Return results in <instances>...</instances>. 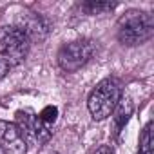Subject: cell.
Here are the masks:
<instances>
[{
	"label": "cell",
	"instance_id": "cell-8",
	"mask_svg": "<svg viewBox=\"0 0 154 154\" xmlns=\"http://www.w3.org/2000/svg\"><path fill=\"white\" fill-rule=\"evenodd\" d=\"M15 125L18 127V131L22 132V136H24V140L27 143L33 141V140H36L35 138V127H33V116H29L24 111H18L17 112V123Z\"/></svg>",
	"mask_w": 154,
	"mask_h": 154
},
{
	"label": "cell",
	"instance_id": "cell-2",
	"mask_svg": "<svg viewBox=\"0 0 154 154\" xmlns=\"http://www.w3.org/2000/svg\"><path fill=\"white\" fill-rule=\"evenodd\" d=\"M120 100H122V87H120V84L114 78H105L89 94L87 107H89L91 116L94 120L102 122V120L109 118L114 112V109H116Z\"/></svg>",
	"mask_w": 154,
	"mask_h": 154
},
{
	"label": "cell",
	"instance_id": "cell-5",
	"mask_svg": "<svg viewBox=\"0 0 154 154\" xmlns=\"http://www.w3.org/2000/svg\"><path fill=\"white\" fill-rule=\"evenodd\" d=\"M0 147L6 154H26L27 141L15 123L0 122Z\"/></svg>",
	"mask_w": 154,
	"mask_h": 154
},
{
	"label": "cell",
	"instance_id": "cell-13",
	"mask_svg": "<svg viewBox=\"0 0 154 154\" xmlns=\"http://www.w3.org/2000/svg\"><path fill=\"white\" fill-rule=\"evenodd\" d=\"M93 154H114V150H112L109 145H102V147H98Z\"/></svg>",
	"mask_w": 154,
	"mask_h": 154
},
{
	"label": "cell",
	"instance_id": "cell-14",
	"mask_svg": "<svg viewBox=\"0 0 154 154\" xmlns=\"http://www.w3.org/2000/svg\"><path fill=\"white\" fill-rule=\"evenodd\" d=\"M0 154H2V150H0Z\"/></svg>",
	"mask_w": 154,
	"mask_h": 154
},
{
	"label": "cell",
	"instance_id": "cell-7",
	"mask_svg": "<svg viewBox=\"0 0 154 154\" xmlns=\"http://www.w3.org/2000/svg\"><path fill=\"white\" fill-rule=\"evenodd\" d=\"M131 114H132V102H131L129 98L120 100L118 105H116V109H114V118H112V123H114V134H116V136L123 131V127L127 125Z\"/></svg>",
	"mask_w": 154,
	"mask_h": 154
},
{
	"label": "cell",
	"instance_id": "cell-11",
	"mask_svg": "<svg viewBox=\"0 0 154 154\" xmlns=\"http://www.w3.org/2000/svg\"><path fill=\"white\" fill-rule=\"evenodd\" d=\"M56 116H58V109H56V107H53V105H47V107L38 114V120H40V122H44L47 127H51V125L56 122Z\"/></svg>",
	"mask_w": 154,
	"mask_h": 154
},
{
	"label": "cell",
	"instance_id": "cell-12",
	"mask_svg": "<svg viewBox=\"0 0 154 154\" xmlns=\"http://www.w3.org/2000/svg\"><path fill=\"white\" fill-rule=\"evenodd\" d=\"M9 67H11V65H9L6 60H0V80H2L4 76L9 72Z\"/></svg>",
	"mask_w": 154,
	"mask_h": 154
},
{
	"label": "cell",
	"instance_id": "cell-3",
	"mask_svg": "<svg viewBox=\"0 0 154 154\" xmlns=\"http://www.w3.org/2000/svg\"><path fill=\"white\" fill-rule=\"evenodd\" d=\"M29 45L31 42L20 29L0 27V54L6 58L9 65L24 62L29 53Z\"/></svg>",
	"mask_w": 154,
	"mask_h": 154
},
{
	"label": "cell",
	"instance_id": "cell-15",
	"mask_svg": "<svg viewBox=\"0 0 154 154\" xmlns=\"http://www.w3.org/2000/svg\"><path fill=\"white\" fill-rule=\"evenodd\" d=\"M53 154H56V152H53Z\"/></svg>",
	"mask_w": 154,
	"mask_h": 154
},
{
	"label": "cell",
	"instance_id": "cell-9",
	"mask_svg": "<svg viewBox=\"0 0 154 154\" xmlns=\"http://www.w3.org/2000/svg\"><path fill=\"white\" fill-rule=\"evenodd\" d=\"M138 154H154V149H152V122H149L141 132V138H140V152Z\"/></svg>",
	"mask_w": 154,
	"mask_h": 154
},
{
	"label": "cell",
	"instance_id": "cell-6",
	"mask_svg": "<svg viewBox=\"0 0 154 154\" xmlns=\"http://www.w3.org/2000/svg\"><path fill=\"white\" fill-rule=\"evenodd\" d=\"M17 29H20L29 42H42L49 33V24L36 13H22L18 17Z\"/></svg>",
	"mask_w": 154,
	"mask_h": 154
},
{
	"label": "cell",
	"instance_id": "cell-1",
	"mask_svg": "<svg viewBox=\"0 0 154 154\" xmlns=\"http://www.w3.org/2000/svg\"><path fill=\"white\" fill-rule=\"evenodd\" d=\"M154 33V17L147 11H129L118 22V40L123 45L147 42Z\"/></svg>",
	"mask_w": 154,
	"mask_h": 154
},
{
	"label": "cell",
	"instance_id": "cell-4",
	"mask_svg": "<svg viewBox=\"0 0 154 154\" xmlns=\"http://www.w3.org/2000/svg\"><path fill=\"white\" fill-rule=\"evenodd\" d=\"M94 54V42L91 40H76L65 44L58 53V65L65 72H74L84 67Z\"/></svg>",
	"mask_w": 154,
	"mask_h": 154
},
{
	"label": "cell",
	"instance_id": "cell-10",
	"mask_svg": "<svg viewBox=\"0 0 154 154\" xmlns=\"http://www.w3.org/2000/svg\"><path fill=\"white\" fill-rule=\"evenodd\" d=\"M114 6H116V4H111V2H85V4L82 6V9H84L85 13H89V15H100V13H103V11L114 9Z\"/></svg>",
	"mask_w": 154,
	"mask_h": 154
}]
</instances>
